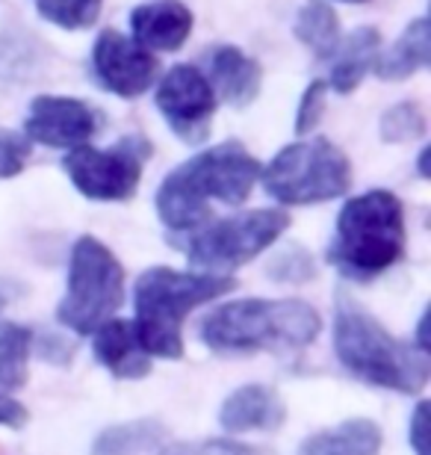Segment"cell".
<instances>
[{"mask_svg": "<svg viewBox=\"0 0 431 455\" xmlns=\"http://www.w3.org/2000/svg\"><path fill=\"white\" fill-rule=\"evenodd\" d=\"M260 160L243 142L227 140L172 169L157 189V216L172 231H196L210 220V204H243L260 178Z\"/></svg>", "mask_w": 431, "mask_h": 455, "instance_id": "1", "label": "cell"}, {"mask_svg": "<svg viewBox=\"0 0 431 455\" xmlns=\"http://www.w3.org/2000/svg\"><path fill=\"white\" fill-rule=\"evenodd\" d=\"M334 352L355 379L396 394H419L428 381V352L396 340L348 293H337Z\"/></svg>", "mask_w": 431, "mask_h": 455, "instance_id": "2", "label": "cell"}, {"mask_svg": "<svg viewBox=\"0 0 431 455\" xmlns=\"http://www.w3.org/2000/svg\"><path fill=\"white\" fill-rule=\"evenodd\" d=\"M319 314L301 299H240L204 316L201 340L216 352L292 355L316 340Z\"/></svg>", "mask_w": 431, "mask_h": 455, "instance_id": "3", "label": "cell"}, {"mask_svg": "<svg viewBox=\"0 0 431 455\" xmlns=\"http://www.w3.org/2000/svg\"><path fill=\"white\" fill-rule=\"evenodd\" d=\"M405 243V207L387 189H370L343 204L328 263L352 281H370L402 260Z\"/></svg>", "mask_w": 431, "mask_h": 455, "instance_id": "4", "label": "cell"}, {"mask_svg": "<svg viewBox=\"0 0 431 455\" xmlns=\"http://www.w3.org/2000/svg\"><path fill=\"white\" fill-rule=\"evenodd\" d=\"M236 287L227 275L207 272H180L169 267L145 269L136 281V338L145 355L157 358H180L183 355V320L198 305Z\"/></svg>", "mask_w": 431, "mask_h": 455, "instance_id": "5", "label": "cell"}, {"mask_svg": "<svg viewBox=\"0 0 431 455\" xmlns=\"http://www.w3.org/2000/svg\"><path fill=\"white\" fill-rule=\"evenodd\" d=\"M260 180L266 193L281 204H323L348 193L352 163L331 140L314 136L281 148L269 166L260 169Z\"/></svg>", "mask_w": 431, "mask_h": 455, "instance_id": "6", "label": "cell"}, {"mask_svg": "<svg viewBox=\"0 0 431 455\" xmlns=\"http://www.w3.org/2000/svg\"><path fill=\"white\" fill-rule=\"evenodd\" d=\"M124 302V269L95 236H80L68 260V290L57 320L75 334H92L113 320Z\"/></svg>", "mask_w": 431, "mask_h": 455, "instance_id": "7", "label": "cell"}, {"mask_svg": "<svg viewBox=\"0 0 431 455\" xmlns=\"http://www.w3.org/2000/svg\"><path fill=\"white\" fill-rule=\"evenodd\" d=\"M290 228L287 211L260 207L201 225L183 245L189 263L207 275H225L258 258Z\"/></svg>", "mask_w": 431, "mask_h": 455, "instance_id": "8", "label": "cell"}, {"mask_svg": "<svg viewBox=\"0 0 431 455\" xmlns=\"http://www.w3.org/2000/svg\"><path fill=\"white\" fill-rule=\"evenodd\" d=\"M151 142L140 133L118 140L109 148L80 145L71 148L62 160V169L92 202H127L136 196L142 180V169L151 157Z\"/></svg>", "mask_w": 431, "mask_h": 455, "instance_id": "9", "label": "cell"}, {"mask_svg": "<svg viewBox=\"0 0 431 455\" xmlns=\"http://www.w3.org/2000/svg\"><path fill=\"white\" fill-rule=\"evenodd\" d=\"M154 101H157L160 116L166 118V124L180 142L187 145L207 142L219 98L213 92V86L207 84L204 71L189 66V62L172 66L157 84Z\"/></svg>", "mask_w": 431, "mask_h": 455, "instance_id": "10", "label": "cell"}, {"mask_svg": "<svg viewBox=\"0 0 431 455\" xmlns=\"http://www.w3.org/2000/svg\"><path fill=\"white\" fill-rule=\"evenodd\" d=\"M92 75L107 92L118 98H140L157 84L160 60L140 48L131 36L118 30H100L92 44Z\"/></svg>", "mask_w": 431, "mask_h": 455, "instance_id": "11", "label": "cell"}, {"mask_svg": "<svg viewBox=\"0 0 431 455\" xmlns=\"http://www.w3.org/2000/svg\"><path fill=\"white\" fill-rule=\"evenodd\" d=\"M100 116L92 104L66 95H39L30 101L24 136L48 148H80L98 133Z\"/></svg>", "mask_w": 431, "mask_h": 455, "instance_id": "12", "label": "cell"}, {"mask_svg": "<svg viewBox=\"0 0 431 455\" xmlns=\"http://www.w3.org/2000/svg\"><path fill=\"white\" fill-rule=\"evenodd\" d=\"M207 84L213 86L216 98L231 104L234 110H245L258 101L263 86V68L260 62L240 51L236 44H216L207 51Z\"/></svg>", "mask_w": 431, "mask_h": 455, "instance_id": "13", "label": "cell"}, {"mask_svg": "<svg viewBox=\"0 0 431 455\" xmlns=\"http://www.w3.org/2000/svg\"><path fill=\"white\" fill-rule=\"evenodd\" d=\"M196 18L180 0H148L131 12V39L145 51H180L192 36Z\"/></svg>", "mask_w": 431, "mask_h": 455, "instance_id": "14", "label": "cell"}, {"mask_svg": "<svg viewBox=\"0 0 431 455\" xmlns=\"http://www.w3.org/2000/svg\"><path fill=\"white\" fill-rule=\"evenodd\" d=\"M287 420V405L275 387L266 385H245L236 387L219 408V423L225 432H275Z\"/></svg>", "mask_w": 431, "mask_h": 455, "instance_id": "15", "label": "cell"}, {"mask_svg": "<svg viewBox=\"0 0 431 455\" xmlns=\"http://www.w3.org/2000/svg\"><path fill=\"white\" fill-rule=\"evenodd\" d=\"M381 51V33L375 27H355L352 33L340 36L334 53L328 57L331 62V75H328V89H334L337 95H352L366 71H372V62Z\"/></svg>", "mask_w": 431, "mask_h": 455, "instance_id": "16", "label": "cell"}, {"mask_svg": "<svg viewBox=\"0 0 431 455\" xmlns=\"http://www.w3.org/2000/svg\"><path fill=\"white\" fill-rule=\"evenodd\" d=\"M92 343V352L116 379H145L151 372V361L136 338L133 323L127 320H109L100 325Z\"/></svg>", "mask_w": 431, "mask_h": 455, "instance_id": "17", "label": "cell"}, {"mask_svg": "<svg viewBox=\"0 0 431 455\" xmlns=\"http://www.w3.org/2000/svg\"><path fill=\"white\" fill-rule=\"evenodd\" d=\"M428 57H431L428 18L419 15L399 33V39L387 51H379V57L372 62V75L379 80H387V84H399V80H408L417 71L428 68Z\"/></svg>", "mask_w": 431, "mask_h": 455, "instance_id": "18", "label": "cell"}, {"mask_svg": "<svg viewBox=\"0 0 431 455\" xmlns=\"http://www.w3.org/2000/svg\"><path fill=\"white\" fill-rule=\"evenodd\" d=\"M381 429L366 417H355L331 429H323L299 447V455H379Z\"/></svg>", "mask_w": 431, "mask_h": 455, "instance_id": "19", "label": "cell"}, {"mask_svg": "<svg viewBox=\"0 0 431 455\" xmlns=\"http://www.w3.org/2000/svg\"><path fill=\"white\" fill-rule=\"evenodd\" d=\"M169 432L160 420H131L109 426L92 443V455H151L166 443Z\"/></svg>", "mask_w": 431, "mask_h": 455, "instance_id": "20", "label": "cell"}, {"mask_svg": "<svg viewBox=\"0 0 431 455\" xmlns=\"http://www.w3.org/2000/svg\"><path fill=\"white\" fill-rule=\"evenodd\" d=\"M292 33L316 60H328L334 53L337 42H340V18H337L334 6L325 4V0H307L299 9Z\"/></svg>", "mask_w": 431, "mask_h": 455, "instance_id": "21", "label": "cell"}, {"mask_svg": "<svg viewBox=\"0 0 431 455\" xmlns=\"http://www.w3.org/2000/svg\"><path fill=\"white\" fill-rule=\"evenodd\" d=\"M33 334L18 323H0V396L27 385Z\"/></svg>", "mask_w": 431, "mask_h": 455, "instance_id": "22", "label": "cell"}, {"mask_svg": "<svg viewBox=\"0 0 431 455\" xmlns=\"http://www.w3.org/2000/svg\"><path fill=\"white\" fill-rule=\"evenodd\" d=\"M36 9L44 21L62 27V30H89L100 18L104 0H36Z\"/></svg>", "mask_w": 431, "mask_h": 455, "instance_id": "23", "label": "cell"}, {"mask_svg": "<svg viewBox=\"0 0 431 455\" xmlns=\"http://www.w3.org/2000/svg\"><path fill=\"white\" fill-rule=\"evenodd\" d=\"M381 140L384 142H414V140H423L426 136V113L423 107L417 101H402V104H393L390 110L381 113Z\"/></svg>", "mask_w": 431, "mask_h": 455, "instance_id": "24", "label": "cell"}, {"mask_svg": "<svg viewBox=\"0 0 431 455\" xmlns=\"http://www.w3.org/2000/svg\"><path fill=\"white\" fill-rule=\"evenodd\" d=\"M314 275H316V263L301 245H290L287 251H281L278 258L269 263V278L275 281L301 284V281H310Z\"/></svg>", "mask_w": 431, "mask_h": 455, "instance_id": "25", "label": "cell"}, {"mask_svg": "<svg viewBox=\"0 0 431 455\" xmlns=\"http://www.w3.org/2000/svg\"><path fill=\"white\" fill-rule=\"evenodd\" d=\"M33 142L24 133L4 131L0 127V178H15L21 175L27 160H30Z\"/></svg>", "mask_w": 431, "mask_h": 455, "instance_id": "26", "label": "cell"}, {"mask_svg": "<svg viewBox=\"0 0 431 455\" xmlns=\"http://www.w3.org/2000/svg\"><path fill=\"white\" fill-rule=\"evenodd\" d=\"M325 95H328L325 80L307 84L305 95H301V101H299V110H296V133L299 136L310 133L319 124V118H323V110H325Z\"/></svg>", "mask_w": 431, "mask_h": 455, "instance_id": "27", "label": "cell"}, {"mask_svg": "<svg viewBox=\"0 0 431 455\" xmlns=\"http://www.w3.org/2000/svg\"><path fill=\"white\" fill-rule=\"evenodd\" d=\"M166 455H275L269 450L249 447V443H236V441H204V443H180Z\"/></svg>", "mask_w": 431, "mask_h": 455, "instance_id": "28", "label": "cell"}, {"mask_svg": "<svg viewBox=\"0 0 431 455\" xmlns=\"http://www.w3.org/2000/svg\"><path fill=\"white\" fill-rule=\"evenodd\" d=\"M426 420H428V403H419L411 414V426H408V435H411V447H414L417 455H428L426 447Z\"/></svg>", "mask_w": 431, "mask_h": 455, "instance_id": "29", "label": "cell"}, {"mask_svg": "<svg viewBox=\"0 0 431 455\" xmlns=\"http://www.w3.org/2000/svg\"><path fill=\"white\" fill-rule=\"evenodd\" d=\"M39 355L44 361H53V363H60V367H66L71 361V355H75V343H68L66 338H44L39 343Z\"/></svg>", "mask_w": 431, "mask_h": 455, "instance_id": "30", "label": "cell"}, {"mask_svg": "<svg viewBox=\"0 0 431 455\" xmlns=\"http://www.w3.org/2000/svg\"><path fill=\"white\" fill-rule=\"evenodd\" d=\"M30 420V414H27V408L21 403H15V399L9 396H0V426H9V429H21Z\"/></svg>", "mask_w": 431, "mask_h": 455, "instance_id": "31", "label": "cell"}, {"mask_svg": "<svg viewBox=\"0 0 431 455\" xmlns=\"http://www.w3.org/2000/svg\"><path fill=\"white\" fill-rule=\"evenodd\" d=\"M428 157H431V148L426 145V148L419 151V157H417V172H419V178H428Z\"/></svg>", "mask_w": 431, "mask_h": 455, "instance_id": "32", "label": "cell"}, {"mask_svg": "<svg viewBox=\"0 0 431 455\" xmlns=\"http://www.w3.org/2000/svg\"><path fill=\"white\" fill-rule=\"evenodd\" d=\"M4 307H6V293L0 290V314H4Z\"/></svg>", "mask_w": 431, "mask_h": 455, "instance_id": "33", "label": "cell"}, {"mask_svg": "<svg viewBox=\"0 0 431 455\" xmlns=\"http://www.w3.org/2000/svg\"><path fill=\"white\" fill-rule=\"evenodd\" d=\"M340 4H370V0H340Z\"/></svg>", "mask_w": 431, "mask_h": 455, "instance_id": "34", "label": "cell"}]
</instances>
